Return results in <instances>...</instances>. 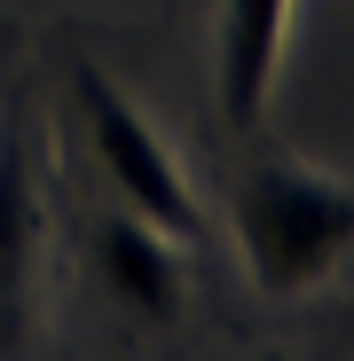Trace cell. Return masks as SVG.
<instances>
[{
	"label": "cell",
	"instance_id": "1",
	"mask_svg": "<svg viewBox=\"0 0 354 361\" xmlns=\"http://www.w3.org/2000/svg\"><path fill=\"white\" fill-rule=\"evenodd\" d=\"M228 220H236V252L268 298H307L354 252V180L300 157H260L252 173H236Z\"/></svg>",
	"mask_w": 354,
	"mask_h": 361
},
{
	"label": "cell",
	"instance_id": "4",
	"mask_svg": "<svg viewBox=\"0 0 354 361\" xmlns=\"http://www.w3.org/2000/svg\"><path fill=\"white\" fill-rule=\"evenodd\" d=\"M283 24H291V0H220V110H228V126L268 118Z\"/></svg>",
	"mask_w": 354,
	"mask_h": 361
},
{
	"label": "cell",
	"instance_id": "2",
	"mask_svg": "<svg viewBox=\"0 0 354 361\" xmlns=\"http://www.w3.org/2000/svg\"><path fill=\"white\" fill-rule=\"evenodd\" d=\"M71 94H79V134H87V149H95V165L110 180V197L126 204V212H142L150 228H165L173 244H197L205 212L189 197L182 165H173V149L158 142V126L118 94V79H102L95 63H79L71 71Z\"/></svg>",
	"mask_w": 354,
	"mask_h": 361
},
{
	"label": "cell",
	"instance_id": "3",
	"mask_svg": "<svg viewBox=\"0 0 354 361\" xmlns=\"http://www.w3.org/2000/svg\"><path fill=\"white\" fill-rule=\"evenodd\" d=\"M95 275H102V290L118 298V307L142 314V322H173L182 314V259H173V235L150 228L126 204L95 220Z\"/></svg>",
	"mask_w": 354,
	"mask_h": 361
},
{
	"label": "cell",
	"instance_id": "5",
	"mask_svg": "<svg viewBox=\"0 0 354 361\" xmlns=\"http://www.w3.org/2000/svg\"><path fill=\"white\" fill-rule=\"evenodd\" d=\"M32 244H40L32 173L16 142H0V353H16L32 330Z\"/></svg>",
	"mask_w": 354,
	"mask_h": 361
}]
</instances>
